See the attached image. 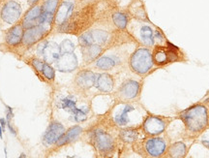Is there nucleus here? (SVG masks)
I'll return each instance as SVG.
<instances>
[{"instance_id":"obj_1","label":"nucleus","mask_w":209,"mask_h":158,"mask_svg":"<svg viewBox=\"0 0 209 158\" xmlns=\"http://www.w3.org/2000/svg\"><path fill=\"white\" fill-rule=\"evenodd\" d=\"M178 118L184 125L185 134L190 138L202 134L209 125V113L204 104L197 103L181 111L178 114Z\"/></svg>"},{"instance_id":"obj_2","label":"nucleus","mask_w":209,"mask_h":158,"mask_svg":"<svg viewBox=\"0 0 209 158\" xmlns=\"http://www.w3.org/2000/svg\"><path fill=\"white\" fill-rule=\"evenodd\" d=\"M154 65L164 67L175 62H185L186 57L178 47L166 41L164 44H157L152 49Z\"/></svg>"},{"instance_id":"obj_3","label":"nucleus","mask_w":209,"mask_h":158,"mask_svg":"<svg viewBox=\"0 0 209 158\" xmlns=\"http://www.w3.org/2000/svg\"><path fill=\"white\" fill-rule=\"evenodd\" d=\"M129 64L131 69L139 76L148 74L154 66L152 50L150 48H139L130 57Z\"/></svg>"},{"instance_id":"obj_4","label":"nucleus","mask_w":209,"mask_h":158,"mask_svg":"<svg viewBox=\"0 0 209 158\" xmlns=\"http://www.w3.org/2000/svg\"><path fill=\"white\" fill-rule=\"evenodd\" d=\"M171 121L172 118L169 117H162V115L155 114L146 115L142 122V130L148 137L161 136L166 132Z\"/></svg>"},{"instance_id":"obj_5","label":"nucleus","mask_w":209,"mask_h":158,"mask_svg":"<svg viewBox=\"0 0 209 158\" xmlns=\"http://www.w3.org/2000/svg\"><path fill=\"white\" fill-rule=\"evenodd\" d=\"M168 147V139L162 136H151L142 142L144 153L149 157L159 158L165 156Z\"/></svg>"},{"instance_id":"obj_6","label":"nucleus","mask_w":209,"mask_h":158,"mask_svg":"<svg viewBox=\"0 0 209 158\" xmlns=\"http://www.w3.org/2000/svg\"><path fill=\"white\" fill-rule=\"evenodd\" d=\"M109 40V33L103 29H90L83 32L78 37V43L81 48L84 47L98 45L104 46Z\"/></svg>"},{"instance_id":"obj_7","label":"nucleus","mask_w":209,"mask_h":158,"mask_svg":"<svg viewBox=\"0 0 209 158\" xmlns=\"http://www.w3.org/2000/svg\"><path fill=\"white\" fill-rule=\"evenodd\" d=\"M92 139L94 141V146L102 153H108L114 147V140L111 134L106 131L96 130L93 133Z\"/></svg>"},{"instance_id":"obj_8","label":"nucleus","mask_w":209,"mask_h":158,"mask_svg":"<svg viewBox=\"0 0 209 158\" xmlns=\"http://www.w3.org/2000/svg\"><path fill=\"white\" fill-rule=\"evenodd\" d=\"M22 9L20 5L15 0H10L4 4L0 15H1V18L5 23L14 24L22 17Z\"/></svg>"},{"instance_id":"obj_9","label":"nucleus","mask_w":209,"mask_h":158,"mask_svg":"<svg viewBox=\"0 0 209 158\" xmlns=\"http://www.w3.org/2000/svg\"><path fill=\"white\" fill-rule=\"evenodd\" d=\"M140 91V83L135 80L125 81L117 90V96L122 101H129L137 98Z\"/></svg>"},{"instance_id":"obj_10","label":"nucleus","mask_w":209,"mask_h":158,"mask_svg":"<svg viewBox=\"0 0 209 158\" xmlns=\"http://www.w3.org/2000/svg\"><path fill=\"white\" fill-rule=\"evenodd\" d=\"M76 1L77 0H63L59 3L54 19V23H56L57 25L64 24L71 19L73 14L75 13Z\"/></svg>"},{"instance_id":"obj_11","label":"nucleus","mask_w":209,"mask_h":158,"mask_svg":"<svg viewBox=\"0 0 209 158\" xmlns=\"http://www.w3.org/2000/svg\"><path fill=\"white\" fill-rule=\"evenodd\" d=\"M137 110V107H135L132 104H124L116 108V111L113 114V121L117 126L120 127H125L131 123L130 114Z\"/></svg>"},{"instance_id":"obj_12","label":"nucleus","mask_w":209,"mask_h":158,"mask_svg":"<svg viewBox=\"0 0 209 158\" xmlns=\"http://www.w3.org/2000/svg\"><path fill=\"white\" fill-rule=\"evenodd\" d=\"M49 29L46 28L45 26L37 24L32 27L27 28L23 33V43L26 46H31L35 43H37L40 40L43 39V37L48 32Z\"/></svg>"},{"instance_id":"obj_13","label":"nucleus","mask_w":209,"mask_h":158,"mask_svg":"<svg viewBox=\"0 0 209 158\" xmlns=\"http://www.w3.org/2000/svg\"><path fill=\"white\" fill-rule=\"evenodd\" d=\"M65 134L64 126L59 122H51L44 135V141L48 145L56 144L58 140Z\"/></svg>"},{"instance_id":"obj_14","label":"nucleus","mask_w":209,"mask_h":158,"mask_svg":"<svg viewBox=\"0 0 209 158\" xmlns=\"http://www.w3.org/2000/svg\"><path fill=\"white\" fill-rule=\"evenodd\" d=\"M57 68L61 72H72L77 67V58L74 52L61 54L59 58L56 60Z\"/></svg>"},{"instance_id":"obj_15","label":"nucleus","mask_w":209,"mask_h":158,"mask_svg":"<svg viewBox=\"0 0 209 158\" xmlns=\"http://www.w3.org/2000/svg\"><path fill=\"white\" fill-rule=\"evenodd\" d=\"M96 74L89 70H83L77 74L75 80V83L81 90H87L90 87L94 86Z\"/></svg>"},{"instance_id":"obj_16","label":"nucleus","mask_w":209,"mask_h":158,"mask_svg":"<svg viewBox=\"0 0 209 158\" xmlns=\"http://www.w3.org/2000/svg\"><path fill=\"white\" fill-rule=\"evenodd\" d=\"M94 86H95L99 91L104 92V93L111 92L114 87V80L111 75H108L107 73L96 74Z\"/></svg>"},{"instance_id":"obj_17","label":"nucleus","mask_w":209,"mask_h":158,"mask_svg":"<svg viewBox=\"0 0 209 158\" xmlns=\"http://www.w3.org/2000/svg\"><path fill=\"white\" fill-rule=\"evenodd\" d=\"M42 6H39L38 4L31 6L30 9L28 10L26 14L24 15V17L22 19V25L23 26V28H30L32 26H35L39 23V19L42 15Z\"/></svg>"},{"instance_id":"obj_18","label":"nucleus","mask_w":209,"mask_h":158,"mask_svg":"<svg viewBox=\"0 0 209 158\" xmlns=\"http://www.w3.org/2000/svg\"><path fill=\"white\" fill-rule=\"evenodd\" d=\"M119 62L116 55H101L95 60V66L103 71H111Z\"/></svg>"},{"instance_id":"obj_19","label":"nucleus","mask_w":209,"mask_h":158,"mask_svg":"<svg viewBox=\"0 0 209 158\" xmlns=\"http://www.w3.org/2000/svg\"><path fill=\"white\" fill-rule=\"evenodd\" d=\"M43 56L46 61L48 62H53L56 61L61 55L60 47L53 43V42H50V43H46V45L43 48Z\"/></svg>"},{"instance_id":"obj_20","label":"nucleus","mask_w":209,"mask_h":158,"mask_svg":"<svg viewBox=\"0 0 209 158\" xmlns=\"http://www.w3.org/2000/svg\"><path fill=\"white\" fill-rule=\"evenodd\" d=\"M81 51H82V57L84 62L90 63L95 61L98 57H100V55L104 51V48L98 45H92V46L81 48Z\"/></svg>"},{"instance_id":"obj_21","label":"nucleus","mask_w":209,"mask_h":158,"mask_svg":"<svg viewBox=\"0 0 209 158\" xmlns=\"http://www.w3.org/2000/svg\"><path fill=\"white\" fill-rule=\"evenodd\" d=\"M187 146L183 142H175V143L169 145L168 149L165 156L173 157V158H182L187 155Z\"/></svg>"},{"instance_id":"obj_22","label":"nucleus","mask_w":209,"mask_h":158,"mask_svg":"<svg viewBox=\"0 0 209 158\" xmlns=\"http://www.w3.org/2000/svg\"><path fill=\"white\" fill-rule=\"evenodd\" d=\"M83 107L84 106L77 107V99L73 95H69V96H67V97L60 100V108L63 109L64 111H66L67 113H69L73 119H74V117L77 114L78 111Z\"/></svg>"},{"instance_id":"obj_23","label":"nucleus","mask_w":209,"mask_h":158,"mask_svg":"<svg viewBox=\"0 0 209 158\" xmlns=\"http://www.w3.org/2000/svg\"><path fill=\"white\" fill-rule=\"evenodd\" d=\"M23 39V26L17 24L9 30L6 36V41L10 46H15L19 44Z\"/></svg>"},{"instance_id":"obj_24","label":"nucleus","mask_w":209,"mask_h":158,"mask_svg":"<svg viewBox=\"0 0 209 158\" xmlns=\"http://www.w3.org/2000/svg\"><path fill=\"white\" fill-rule=\"evenodd\" d=\"M81 132H82V128L81 126L78 125L73 126L72 128H70L67 132H65V134L58 140V142L56 143L57 146H63L66 145L67 143L75 141L77 138H78V136L81 134Z\"/></svg>"},{"instance_id":"obj_25","label":"nucleus","mask_w":209,"mask_h":158,"mask_svg":"<svg viewBox=\"0 0 209 158\" xmlns=\"http://www.w3.org/2000/svg\"><path fill=\"white\" fill-rule=\"evenodd\" d=\"M60 3V0H45L43 5H42V10L45 14H48L50 16L55 18V14L57 12Z\"/></svg>"},{"instance_id":"obj_26","label":"nucleus","mask_w":209,"mask_h":158,"mask_svg":"<svg viewBox=\"0 0 209 158\" xmlns=\"http://www.w3.org/2000/svg\"><path fill=\"white\" fill-rule=\"evenodd\" d=\"M112 22L114 25L120 30L126 29L128 25V17L126 14H124L122 12H116L112 15Z\"/></svg>"},{"instance_id":"obj_27","label":"nucleus","mask_w":209,"mask_h":158,"mask_svg":"<svg viewBox=\"0 0 209 158\" xmlns=\"http://www.w3.org/2000/svg\"><path fill=\"white\" fill-rule=\"evenodd\" d=\"M119 137L126 143H134L139 139V132L135 129H124L120 131Z\"/></svg>"},{"instance_id":"obj_28","label":"nucleus","mask_w":209,"mask_h":158,"mask_svg":"<svg viewBox=\"0 0 209 158\" xmlns=\"http://www.w3.org/2000/svg\"><path fill=\"white\" fill-rule=\"evenodd\" d=\"M61 54H69V52H74L75 51V44L69 39H65L61 42V44L59 45Z\"/></svg>"},{"instance_id":"obj_29","label":"nucleus","mask_w":209,"mask_h":158,"mask_svg":"<svg viewBox=\"0 0 209 158\" xmlns=\"http://www.w3.org/2000/svg\"><path fill=\"white\" fill-rule=\"evenodd\" d=\"M42 73H43V75L46 79H48V80H53L54 79V69L52 68L48 62H44L43 67H42Z\"/></svg>"},{"instance_id":"obj_30","label":"nucleus","mask_w":209,"mask_h":158,"mask_svg":"<svg viewBox=\"0 0 209 158\" xmlns=\"http://www.w3.org/2000/svg\"><path fill=\"white\" fill-rule=\"evenodd\" d=\"M31 64H32V66L35 68L36 70L42 71V67H43L44 62H42V61L38 60V59H33L32 61H31Z\"/></svg>"},{"instance_id":"obj_31","label":"nucleus","mask_w":209,"mask_h":158,"mask_svg":"<svg viewBox=\"0 0 209 158\" xmlns=\"http://www.w3.org/2000/svg\"><path fill=\"white\" fill-rule=\"evenodd\" d=\"M6 115H7V122H10V120L13 118V111L11 107H7V112H6Z\"/></svg>"},{"instance_id":"obj_32","label":"nucleus","mask_w":209,"mask_h":158,"mask_svg":"<svg viewBox=\"0 0 209 158\" xmlns=\"http://www.w3.org/2000/svg\"><path fill=\"white\" fill-rule=\"evenodd\" d=\"M201 144L204 146H206L207 149H209V137H206V136L202 137V138H201Z\"/></svg>"},{"instance_id":"obj_33","label":"nucleus","mask_w":209,"mask_h":158,"mask_svg":"<svg viewBox=\"0 0 209 158\" xmlns=\"http://www.w3.org/2000/svg\"><path fill=\"white\" fill-rule=\"evenodd\" d=\"M77 1H80L81 4H86V5H88V4H92V3H94V2H96L97 0H77Z\"/></svg>"},{"instance_id":"obj_34","label":"nucleus","mask_w":209,"mask_h":158,"mask_svg":"<svg viewBox=\"0 0 209 158\" xmlns=\"http://www.w3.org/2000/svg\"><path fill=\"white\" fill-rule=\"evenodd\" d=\"M39 1H40V0H27L29 6H34V5L38 4Z\"/></svg>"},{"instance_id":"obj_35","label":"nucleus","mask_w":209,"mask_h":158,"mask_svg":"<svg viewBox=\"0 0 209 158\" xmlns=\"http://www.w3.org/2000/svg\"><path fill=\"white\" fill-rule=\"evenodd\" d=\"M0 123H1V127L3 129V131L5 130V125H6V120L4 118H0Z\"/></svg>"},{"instance_id":"obj_36","label":"nucleus","mask_w":209,"mask_h":158,"mask_svg":"<svg viewBox=\"0 0 209 158\" xmlns=\"http://www.w3.org/2000/svg\"><path fill=\"white\" fill-rule=\"evenodd\" d=\"M7 124H8V127H9L10 131H11V133H12V134H14V135H15V129H13L11 123H10V122H7Z\"/></svg>"},{"instance_id":"obj_37","label":"nucleus","mask_w":209,"mask_h":158,"mask_svg":"<svg viewBox=\"0 0 209 158\" xmlns=\"http://www.w3.org/2000/svg\"><path fill=\"white\" fill-rule=\"evenodd\" d=\"M2 132H3V129L1 127V125H0V138L2 139Z\"/></svg>"}]
</instances>
